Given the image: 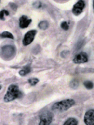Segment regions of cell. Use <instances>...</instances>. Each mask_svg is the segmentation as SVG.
<instances>
[{"instance_id": "2", "label": "cell", "mask_w": 94, "mask_h": 125, "mask_svg": "<svg viewBox=\"0 0 94 125\" xmlns=\"http://www.w3.org/2000/svg\"><path fill=\"white\" fill-rule=\"evenodd\" d=\"M75 104V100L73 99H67L55 102L52 105L51 108L54 112H63L71 108Z\"/></svg>"}, {"instance_id": "12", "label": "cell", "mask_w": 94, "mask_h": 125, "mask_svg": "<svg viewBox=\"0 0 94 125\" xmlns=\"http://www.w3.org/2000/svg\"><path fill=\"white\" fill-rule=\"evenodd\" d=\"M0 37L2 39H10L13 40L14 39V37L11 32L9 31H3V32L0 34Z\"/></svg>"}, {"instance_id": "22", "label": "cell", "mask_w": 94, "mask_h": 125, "mask_svg": "<svg viewBox=\"0 0 94 125\" xmlns=\"http://www.w3.org/2000/svg\"><path fill=\"white\" fill-rule=\"evenodd\" d=\"M0 1H1V0H0Z\"/></svg>"}, {"instance_id": "4", "label": "cell", "mask_w": 94, "mask_h": 125, "mask_svg": "<svg viewBox=\"0 0 94 125\" xmlns=\"http://www.w3.org/2000/svg\"><path fill=\"white\" fill-rule=\"evenodd\" d=\"M53 114L50 111H45L40 116L39 125H50L53 119Z\"/></svg>"}, {"instance_id": "18", "label": "cell", "mask_w": 94, "mask_h": 125, "mask_svg": "<svg viewBox=\"0 0 94 125\" xmlns=\"http://www.w3.org/2000/svg\"><path fill=\"white\" fill-rule=\"evenodd\" d=\"M60 27L63 30H64V31H67V30L69 29V26H68L67 22L66 21H63L62 23H61Z\"/></svg>"}, {"instance_id": "3", "label": "cell", "mask_w": 94, "mask_h": 125, "mask_svg": "<svg viewBox=\"0 0 94 125\" xmlns=\"http://www.w3.org/2000/svg\"><path fill=\"white\" fill-rule=\"evenodd\" d=\"M16 54V48L12 45H6L2 47L1 55L5 60H11Z\"/></svg>"}, {"instance_id": "7", "label": "cell", "mask_w": 94, "mask_h": 125, "mask_svg": "<svg viewBox=\"0 0 94 125\" xmlns=\"http://www.w3.org/2000/svg\"><path fill=\"white\" fill-rule=\"evenodd\" d=\"M84 122L86 125H94V109H90L85 112Z\"/></svg>"}, {"instance_id": "15", "label": "cell", "mask_w": 94, "mask_h": 125, "mask_svg": "<svg viewBox=\"0 0 94 125\" xmlns=\"http://www.w3.org/2000/svg\"><path fill=\"white\" fill-rule=\"evenodd\" d=\"M70 86L72 89H76L79 86V81L77 79H73L70 82Z\"/></svg>"}, {"instance_id": "10", "label": "cell", "mask_w": 94, "mask_h": 125, "mask_svg": "<svg viewBox=\"0 0 94 125\" xmlns=\"http://www.w3.org/2000/svg\"><path fill=\"white\" fill-rule=\"evenodd\" d=\"M78 121L73 117H70L66 120L63 125H78Z\"/></svg>"}, {"instance_id": "17", "label": "cell", "mask_w": 94, "mask_h": 125, "mask_svg": "<svg viewBox=\"0 0 94 125\" xmlns=\"http://www.w3.org/2000/svg\"><path fill=\"white\" fill-rule=\"evenodd\" d=\"M9 15V12L7 11V10L3 9L0 11V20L2 21H4L5 20L4 16Z\"/></svg>"}, {"instance_id": "19", "label": "cell", "mask_w": 94, "mask_h": 125, "mask_svg": "<svg viewBox=\"0 0 94 125\" xmlns=\"http://www.w3.org/2000/svg\"><path fill=\"white\" fill-rule=\"evenodd\" d=\"M33 6L36 8H40L42 7V3L40 2H36L33 3Z\"/></svg>"}, {"instance_id": "20", "label": "cell", "mask_w": 94, "mask_h": 125, "mask_svg": "<svg viewBox=\"0 0 94 125\" xmlns=\"http://www.w3.org/2000/svg\"><path fill=\"white\" fill-rule=\"evenodd\" d=\"M10 6H11V8L13 10H16L17 9V6L15 3H11L10 4Z\"/></svg>"}, {"instance_id": "21", "label": "cell", "mask_w": 94, "mask_h": 125, "mask_svg": "<svg viewBox=\"0 0 94 125\" xmlns=\"http://www.w3.org/2000/svg\"><path fill=\"white\" fill-rule=\"evenodd\" d=\"M2 89V86H1V85H0V90H1Z\"/></svg>"}, {"instance_id": "11", "label": "cell", "mask_w": 94, "mask_h": 125, "mask_svg": "<svg viewBox=\"0 0 94 125\" xmlns=\"http://www.w3.org/2000/svg\"><path fill=\"white\" fill-rule=\"evenodd\" d=\"M30 72H31V68H30V67L29 66H25L22 69L20 70L19 72V74L20 76H25L28 74H29Z\"/></svg>"}, {"instance_id": "13", "label": "cell", "mask_w": 94, "mask_h": 125, "mask_svg": "<svg viewBox=\"0 0 94 125\" xmlns=\"http://www.w3.org/2000/svg\"><path fill=\"white\" fill-rule=\"evenodd\" d=\"M49 27V23L47 21L44 20L40 22L38 24V27L41 30L47 29Z\"/></svg>"}, {"instance_id": "16", "label": "cell", "mask_w": 94, "mask_h": 125, "mask_svg": "<svg viewBox=\"0 0 94 125\" xmlns=\"http://www.w3.org/2000/svg\"><path fill=\"white\" fill-rule=\"evenodd\" d=\"M39 79L35 78V77H33V78H30L28 80V82L31 86H35L39 82Z\"/></svg>"}, {"instance_id": "8", "label": "cell", "mask_w": 94, "mask_h": 125, "mask_svg": "<svg viewBox=\"0 0 94 125\" xmlns=\"http://www.w3.org/2000/svg\"><path fill=\"white\" fill-rule=\"evenodd\" d=\"M73 61L76 64L84 63L88 61V55L85 52H81L76 55L73 59Z\"/></svg>"}, {"instance_id": "14", "label": "cell", "mask_w": 94, "mask_h": 125, "mask_svg": "<svg viewBox=\"0 0 94 125\" xmlns=\"http://www.w3.org/2000/svg\"><path fill=\"white\" fill-rule=\"evenodd\" d=\"M83 85L87 89H92L94 87V83L92 81L87 80L83 82Z\"/></svg>"}, {"instance_id": "5", "label": "cell", "mask_w": 94, "mask_h": 125, "mask_svg": "<svg viewBox=\"0 0 94 125\" xmlns=\"http://www.w3.org/2000/svg\"><path fill=\"white\" fill-rule=\"evenodd\" d=\"M37 31L36 30H31L27 32L25 35L24 39L22 40V44L25 46H28L32 43L34 40L35 36L36 35Z\"/></svg>"}, {"instance_id": "1", "label": "cell", "mask_w": 94, "mask_h": 125, "mask_svg": "<svg viewBox=\"0 0 94 125\" xmlns=\"http://www.w3.org/2000/svg\"><path fill=\"white\" fill-rule=\"evenodd\" d=\"M22 96V93L19 87L16 84H12L8 88L3 99L4 102H9L20 98Z\"/></svg>"}, {"instance_id": "6", "label": "cell", "mask_w": 94, "mask_h": 125, "mask_svg": "<svg viewBox=\"0 0 94 125\" xmlns=\"http://www.w3.org/2000/svg\"><path fill=\"white\" fill-rule=\"evenodd\" d=\"M85 6V2L83 0H80L73 7L72 13L76 16H78L82 13Z\"/></svg>"}, {"instance_id": "9", "label": "cell", "mask_w": 94, "mask_h": 125, "mask_svg": "<svg viewBox=\"0 0 94 125\" xmlns=\"http://www.w3.org/2000/svg\"><path fill=\"white\" fill-rule=\"evenodd\" d=\"M32 20L29 19L26 15H22L19 19V27L22 29L26 28L32 23Z\"/></svg>"}]
</instances>
